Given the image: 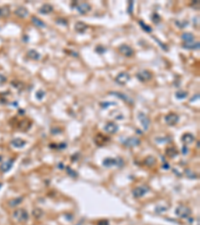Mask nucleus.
<instances>
[{
  "label": "nucleus",
  "mask_w": 200,
  "mask_h": 225,
  "mask_svg": "<svg viewBox=\"0 0 200 225\" xmlns=\"http://www.w3.org/2000/svg\"><path fill=\"white\" fill-rule=\"evenodd\" d=\"M109 94H111V95H115L116 97H118V98H120V99H122L123 101H125V102H127V103H133V100L132 99H130L128 97L127 95H125V94H123V93H121V92H110Z\"/></svg>",
  "instance_id": "nucleus-18"
},
{
  "label": "nucleus",
  "mask_w": 200,
  "mask_h": 225,
  "mask_svg": "<svg viewBox=\"0 0 200 225\" xmlns=\"http://www.w3.org/2000/svg\"><path fill=\"white\" fill-rule=\"evenodd\" d=\"M155 162H156V159H155L153 156H148V157H146L145 160H144V163H145V165L148 166V167H151V166H153L155 164Z\"/></svg>",
  "instance_id": "nucleus-25"
},
{
  "label": "nucleus",
  "mask_w": 200,
  "mask_h": 225,
  "mask_svg": "<svg viewBox=\"0 0 200 225\" xmlns=\"http://www.w3.org/2000/svg\"><path fill=\"white\" fill-rule=\"evenodd\" d=\"M110 105H116V103L115 102H102V103H100V106L102 108H107Z\"/></svg>",
  "instance_id": "nucleus-36"
},
{
  "label": "nucleus",
  "mask_w": 200,
  "mask_h": 225,
  "mask_svg": "<svg viewBox=\"0 0 200 225\" xmlns=\"http://www.w3.org/2000/svg\"><path fill=\"white\" fill-rule=\"evenodd\" d=\"M130 79V75L127 72H120L118 75L115 77V82L120 84V85H124Z\"/></svg>",
  "instance_id": "nucleus-6"
},
{
  "label": "nucleus",
  "mask_w": 200,
  "mask_h": 225,
  "mask_svg": "<svg viewBox=\"0 0 200 225\" xmlns=\"http://www.w3.org/2000/svg\"><path fill=\"white\" fill-rule=\"evenodd\" d=\"M0 16H1V9H0Z\"/></svg>",
  "instance_id": "nucleus-43"
},
{
  "label": "nucleus",
  "mask_w": 200,
  "mask_h": 225,
  "mask_svg": "<svg viewBox=\"0 0 200 225\" xmlns=\"http://www.w3.org/2000/svg\"><path fill=\"white\" fill-rule=\"evenodd\" d=\"M7 81V78L4 76V75L0 74V85H3V84L6 83Z\"/></svg>",
  "instance_id": "nucleus-37"
},
{
  "label": "nucleus",
  "mask_w": 200,
  "mask_h": 225,
  "mask_svg": "<svg viewBox=\"0 0 200 225\" xmlns=\"http://www.w3.org/2000/svg\"><path fill=\"white\" fill-rule=\"evenodd\" d=\"M191 209L189 207L185 206V205H179L177 208L175 209V214L177 217L179 218H182V219H185V218H189L191 216Z\"/></svg>",
  "instance_id": "nucleus-1"
},
{
  "label": "nucleus",
  "mask_w": 200,
  "mask_h": 225,
  "mask_svg": "<svg viewBox=\"0 0 200 225\" xmlns=\"http://www.w3.org/2000/svg\"><path fill=\"white\" fill-rule=\"evenodd\" d=\"M13 217L18 220L19 222H25L28 220L29 215L28 212L26 211L24 208H20V209H16L15 211L13 212Z\"/></svg>",
  "instance_id": "nucleus-2"
},
{
  "label": "nucleus",
  "mask_w": 200,
  "mask_h": 225,
  "mask_svg": "<svg viewBox=\"0 0 200 225\" xmlns=\"http://www.w3.org/2000/svg\"><path fill=\"white\" fill-rule=\"evenodd\" d=\"M123 144L126 147H135V146H138L140 144V139L137 138V137H129V138L123 141Z\"/></svg>",
  "instance_id": "nucleus-11"
},
{
  "label": "nucleus",
  "mask_w": 200,
  "mask_h": 225,
  "mask_svg": "<svg viewBox=\"0 0 200 225\" xmlns=\"http://www.w3.org/2000/svg\"><path fill=\"white\" fill-rule=\"evenodd\" d=\"M15 14L18 17H20V18H25V17H27L28 16V14H29V12H28V10L26 9L25 7H23V6H20V7H18L17 9L15 10Z\"/></svg>",
  "instance_id": "nucleus-17"
},
{
  "label": "nucleus",
  "mask_w": 200,
  "mask_h": 225,
  "mask_svg": "<svg viewBox=\"0 0 200 225\" xmlns=\"http://www.w3.org/2000/svg\"><path fill=\"white\" fill-rule=\"evenodd\" d=\"M185 173H187V174L189 173V177L190 178H197V175L194 174L193 172H191L189 169H188V170H185Z\"/></svg>",
  "instance_id": "nucleus-40"
},
{
  "label": "nucleus",
  "mask_w": 200,
  "mask_h": 225,
  "mask_svg": "<svg viewBox=\"0 0 200 225\" xmlns=\"http://www.w3.org/2000/svg\"><path fill=\"white\" fill-rule=\"evenodd\" d=\"M118 49H119L120 53H121L122 55H124V56H126V57H130L134 54L133 49L127 44H122L121 46H119Z\"/></svg>",
  "instance_id": "nucleus-9"
},
{
  "label": "nucleus",
  "mask_w": 200,
  "mask_h": 225,
  "mask_svg": "<svg viewBox=\"0 0 200 225\" xmlns=\"http://www.w3.org/2000/svg\"><path fill=\"white\" fill-rule=\"evenodd\" d=\"M133 3H134L133 1H129L128 2V12L130 14L133 12Z\"/></svg>",
  "instance_id": "nucleus-38"
},
{
  "label": "nucleus",
  "mask_w": 200,
  "mask_h": 225,
  "mask_svg": "<svg viewBox=\"0 0 200 225\" xmlns=\"http://www.w3.org/2000/svg\"><path fill=\"white\" fill-rule=\"evenodd\" d=\"M136 77L141 82H147V81L152 79L153 75H152V73L148 71V70H141V71L136 73Z\"/></svg>",
  "instance_id": "nucleus-4"
},
{
  "label": "nucleus",
  "mask_w": 200,
  "mask_h": 225,
  "mask_svg": "<svg viewBox=\"0 0 200 225\" xmlns=\"http://www.w3.org/2000/svg\"><path fill=\"white\" fill-rule=\"evenodd\" d=\"M138 118H139L140 123H141V125H142L144 131L148 130L149 129V126H150V119L147 117L145 113L139 112V113H138Z\"/></svg>",
  "instance_id": "nucleus-7"
},
{
  "label": "nucleus",
  "mask_w": 200,
  "mask_h": 225,
  "mask_svg": "<svg viewBox=\"0 0 200 225\" xmlns=\"http://www.w3.org/2000/svg\"><path fill=\"white\" fill-rule=\"evenodd\" d=\"M44 96H45V92H44L43 90H38V91L36 92V97H37V99H39V100H41Z\"/></svg>",
  "instance_id": "nucleus-35"
},
{
  "label": "nucleus",
  "mask_w": 200,
  "mask_h": 225,
  "mask_svg": "<svg viewBox=\"0 0 200 225\" xmlns=\"http://www.w3.org/2000/svg\"><path fill=\"white\" fill-rule=\"evenodd\" d=\"M123 164L121 159H115V158H106L103 160V165L105 167H111V166H121Z\"/></svg>",
  "instance_id": "nucleus-10"
},
{
  "label": "nucleus",
  "mask_w": 200,
  "mask_h": 225,
  "mask_svg": "<svg viewBox=\"0 0 200 225\" xmlns=\"http://www.w3.org/2000/svg\"><path fill=\"white\" fill-rule=\"evenodd\" d=\"M98 225H109V222L107 220H101L98 222Z\"/></svg>",
  "instance_id": "nucleus-42"
},
{
  "label": "nucleus",
  "mask_w": 200,
  "mask_h": 225,
  "mask_svg": "<svg viewBox=\"0 0 200 225\" xmlns=\"http://www.w3.org/2000/svg\"><path fill=\"white\" fill-rule=\"evenodd\" d=\"M13 163H14L13 159H8V160H6V161H4L1 165H0V171L3 172V173H6V172H8L11 168H12Z\"/></svg>",
  "instance_id": "nucleus-13"
},
{
  "label": "nucleus",
  "mask_w": 200,
  "mask_h": 225,
  "mask_svg": "<svg viewBox=\"0 0 200 225\" xmlns=\"http://www.w3.org/2000/svg\"><path fill=\"white\" fill-rule=\"evenodd\" d=\"M179 121V116L176 114V113H168L165 116V122L170 126H173V125L177 124V122Z\"/></svg>",
  "instance_id": "nucleus-8"
},
{
  "label": "nucleus",
  "mask_w": 200,
  "mask_h": 225,
  "mask_svg": "<svg viewBox=\"0 0 200 225\" xmlns=\"http://www.w3.org/2000/svg\"><path fill=\"white\" fill-rule=\"evenodd\" d=\"M151 19H152V21H153L154 23H159L160 22V16L158 15L157 13H153V14H152Z\"/></svg>",
  "instance_id": "nucleus-34"
},
{
  "label": "nucleus",
  "mask_w": 200,
  "mask_h": 225,
  "mask_svg": "<svg viewBox=\"0 0 200 225\" xmlns=\"http://www.w3.org/2000/svg\"><path fill=\"white\" fill-rule=\"evenodd\" d=\"M175 96L177 99H185L188 96V93L186 91H183V90H179L175 93Z\"/></svg>",
  "instance_id": "nucleus-26"
},
{
  "label": "nucleus",
  "mask_w": 200,
  "mask_h": 225,
  "mask_svg": "<svg viewBox=\"0 0 200 225\" xmlns=\"http://www.w3.org/2000/svg\"><path fill=\"white\" fill-rule=\"evenodd\" d=\"M1 9V16L2 17H8L10 14V9L8 6H4V7H1L0 8Z\"/></svg>",
  "instance_id": "nucleus-28"
},
{
  "label": "nucleus",
  "mask_w": 200,
  "mask_h": 225,
  "mask_svg": "<svg viewBox=\"0 0 200 225\" xmlns=\"http://www.w3.org/2000/svg\"><path fill=\"white\" fill-rule=\"evenodd\" d=\"M0 187H1V183H0Z\"/></svg>",
  "instance_id": "nucleus-45"
},
{
  "label": "nucleus",
  "mask_w": 200,
  "mask_h": 225,
  "mask_svg": "<svg viewBox=\"0 0 200 225\" xmlns=\"http://www.w3.org/2000/svg\"><path fill=\"white\" fill-rule=\"evenodd\" d=\"M32 214H33V216H34L35 218H40L41 216H42L43 212H42V210H41L40 208H35L33 210V212H32Z\"/></svg>",
  "instance_id": "nucleus-32"
},
{
  "label": "nucleus",
  "mask_w": 200,
  "mask_h": 225,
  "mask_svg": "<svg viewBox=\"0 0 200 225\" xmlns=\"http://www.w3.org/2000/svg\"><path fill=\"white\" fill-rule=\"evenodd\" d=\"M181 141L183 142V144L185 145L191 144V143L194 141V136L191 133H185L181 137Z\"/></svg>",
  "instance_id": "nucleus-16"
},
{
  "label": "nucleus",
  "mask_w": 200,
  "mask_h": 225,
  "mask_svg": "<svg viewBox=\"0 0 200 225\" xmlns=\"http://www.w3.org/2000/svg\"><path fill=\"white\" fill-rule=\"evenodd\" d=\"M182 47L185 49H189V50H197L200 47V43L199 41H188V42H184L182 44Z\"/></svg>",
  "instance_id": "nucleus-12"
},
{
  "label": "nucleus",
  "mask_w": 200,
  "mask_h": 225,
  "mask_svg": "<svg viewBox=\"0 0 200 225\" xmlns=\"http://www.w3.org/2000/svg\"><path fill=\"white\" fill-rule=\"evenodd\" d=\"M0 161H1V156H0Z\"/></svg>",
  "instance_id": "nucleus-44"
},
{
  "label": "nucleus",
  "mask_w": 200,
  "mask_h": 225,
  "mask_svg": "<svg viewBox=\"0 0 200 225\" xmlns=\"http://www.w3.org/2000/svg\"><path fill=\"white\" fill-rule=\"evenodd\" d=\"M138 23H139L140 27L142 28L144 31H146V32H149V33H150V32L152 31V28L150 27V26H148V25H147V24H145V23H144V22L142 21V20H141V21H139V22H138Z\"/></svg>",
  "instance_id": "nucleus-29"
},
{
  "label": "nucleus",
  "mask_w": 200,
  "mask_h": 225,
  "mask_svg": "<svg viewBox=\"0 0 200 225\" xmlns=\"http://www.w3.org/2000/svg\"><path fill=\"white\" fill-rule=\"evenodd\" d=\"M30 125H31V123L28 124V120H22L19 123V127L23 130H26V129H28V128L30 127Z\"/></svg>",
  "instance_id": "nucleus-30"
},
{
  "label": "nucleus",
  "mask_w": 200,
  "mask_h": 225,
  "mask_svg": "<svg viewBox=\"0 0 200 225\" xmlns=\"http://www.w3.org/2000/svg\"><path fill=\"white\" fill-rule=\"evenodd\" d=\"M26 144V141H24L21 138H14L11 140V145L15 148H22Z\"/></svg>",
  "instance_id": "nucleus-19"
},
{
  "label": "nucleus",
  "mask_w": 200,
  "mask_h": 225,
  "mask_svg": "<svg viewBox=\"0 0 200 225\" xmlns=\"http://www.w3.org/2000/svg\"><path fill=\"white\" fill-rule=\"evenodd\" d=\"M74 28H75V31L77 32V33L82 34V33H84V32L87 30L88 26H87L86 24H85L84 22H82V21H77V22L75 23Z\"/></svg>",
  "instance_id": "nucleus-15"
},
{
  "label": "nucleus",
  "mask_w": 200,
  "mask_h": 225,
  "mask_svg": "<svg viewBox=\"0 0 200 225\" xmlns=\"http://www.w3.org/2000/svg\"><path fill=\"white\" fill-rule=\"evenodd\" d=\"M187 153H188V149L186 147V145H184L183 148H182V154H183V155H186Z\"/></svg>",
  "instance_id": "nucleus-41"
},
{
  "label": "nucleus",
  "mask_w": 200,
  "mask_h": 225,
  "mask_svg": "<svg viewBox=\"0 0 200 225\" xmlns=\"http://www.w3.org/2000/svg\"><path fill=\"white\" fill-rule=\"evenodd\" d=\"M166 155L170 157V158H174L175 156H177L178 154V150L176 149L174 146H169V147L166 148V151H165Z\"/></svg>",
  "instance_id": "nucleus-20"
},
{
  "label": "nucleus",
  "mask_w": 200,
  "mask_h": 225,
  "mask_svg": "<svg viewBox=\"0 0 200 225\" xmlns=\"http://www.w3.org/2000/svg\"><path fill=\"white\" fill-rule=\"evenodd\" d=\"M31 22L33 23V24H34L35 26H36V27H40V28H44V27H46L45 22H43L41 19L37 18V17H35V16L31 17Z\"/></svg>",
  "instance_id": "nucleus-22"
},
{
  "label": "nucleus",
  "mask_w": 200,
  "mask_h": 225,
  "mask_svg": "<svg viewBox=\"0 0 200 225\" xmlns=\"http://www.w3.org/2000/svg\"><path fill=\"white\" fill-rule=\"evenodd\" d=\"M56 22L58 23V24H62V25H64V26H66L67 25V21L65 19H63V18H59V19H57L56 20Z\"/></svg>",
  "instance_id": "nucleus-39"
},
{
  "label": "nucleus",
  "mask_w": 200,
  "mask_h": 225,
  "mask_svg": "<svg viewBox=\"0 0 200 225\" xmlns=\"http://www.w3.org/2000/svg\"><path fill=\"white\" fill-rule=\"evenodd\" d=\"M27 56L32 60H39L40 59V54L38 53L36 50H34V49H30V50L27 52Z\"/></svg>",
  "instance_id": "nucleus-23"
},
{
  "label": "nucleus",
  "mask_w": 200,
  "mask_h": 225,
  "mask_svg": "<svg viewBox=\"0 0 200 225\" xmlns=\"http://www.w3.org/2000/svg\"><path fill=\"white\" fill-rule=\"evenodd\" d=\"M148 191H149L148 187L144 186V185H141V186H138V187H136V188L133 189V191H132V195H133L135 198H141V197H143Z\"/></svg>",
  "instance_id": "nucleus-5"
},
{
  "label": "nucleus",
  "mask_w": 200,
  "mask_h": 225,
  "mask_svg": "<svg viewBox=\"0 0 200 225\" xmlns=\"http://www.w3.org/2000/svg\"><path fill=\"white\" fill-rule=\"evenodd\" d=\"M52 11H53V6H52L51 4H47V3L42 5L39 9V12L41 14H49V13H51Z\"/></svg>",
  "instance_id": "nucleus-21"
},
{
  "label": "nucleus",
  "mask_w": 200,
  "mask_h": 225,
  "mask_svg": "<svg viewBox=\"0 0 200 225\" xmlns=\"http://www.w3.org/2000/svg\"><path fill=\"white\" fill-rule=\"evenodd\" d=\"M75 9L80 14H87L91 10V6L87 2H74Z\"/></svg>",
  "instance_id": "nucleus-3"
},
{
  "label": "nucleus",
  "mask_w": 200,
  "mask_h": 225,
  "mask_svg": "<svg viewBox=\"0 0 200 225\" xmlns=\"http://www.w3.org/2000/svg\"><path fill=\"white\" fill-rule=\"evenodd\" d=\"M11 86L15 87L16 89H20V88H22V87L24 86V84H23L22 82H20V81L13 80V81H11Z\"/></svg>",
  "instance_id": "nucleus-31"
},
{
  "label": "nucleus",
  "mask_w": 200,
  "mask_h": 225,
  "mask_svg": "<svg viewBox=\"0 0 200 225\" xmlns=\"http://www.w3.org/2000/svg\"><path fill=\"white\" fill-rule=\"evenodd\" d=\"M66 171H67V174H69L72 178H76V177H77V173H76L75 171H73L70 167H67L66 168Z\"/></svg>",
  "instance_id": "nucleus-33"
},
{
  "label": "nucleus",
  "mask_w": 200,
  "mask_h": 225,
  "mask_svg": "<svg viewBox=\"0 0 200 225\" xmlns=\"http://www.w3.org/2000/svg\"><path fill=\"white\" fill-rule=\"evenodd\" d=\"M181 39L183 40L184 42H188V41H192L194 40V35L191 32H185L181 35Z\"/></svg>",
  "instance_id": "nucleus-24"
},
{
  "label": "nucleus",
  "mask_w": 200,
  "mask_h": 225,
  "mask_svg": "<svg viewBox=\"0 0 200 225\" xmlns=\"http://www.w3.org/2000/svg\"><path fill=\"white\" fill-rule=\"evenodd\" d=\"M22 200H23V197H17V198H14V199H12V200H10V201H9V206H12V207H14V206L18 205V204H20V203L22 202Z\"/></svg>",
  "instance_id": "nucleus-27"
},
{
  "label": "nucleus",
  "mask_w": 200,
  "mask_h": 225,
  "mask_svg": "<svg viewBox=\"0 0 200 225\" xmlns=\"http://www.w3.org/2000/svg\"><path fill=\"white\" fill-rule=\"evenodd\" d=\"M104 129L106 132L110 133V134H114L118 131V126L114 123V122H108V123L105 124Z\"/></svg>",
  "instance_id": "nucleus-14"
}]
</instances>
